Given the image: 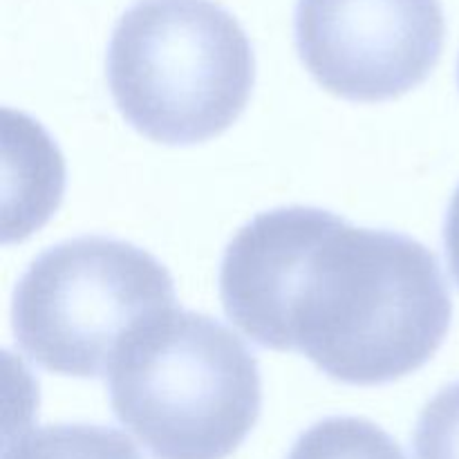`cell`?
Listing matches in <instances>:
<instances>
[{"mask_svg":"<svg viewBox=\"0 0 459 459\" xmlns=\"http://www.w3.org/2000/svg\"><path fill=\"white\" fill-rule=\"evenodd\" d=\"M229 321L260 348L300 352L348 385H384L435 357L453 300L415 238L282 206L236 233L220 267Z\"/></svg>","mask_w":459,"mask_h":459,"instance_id":"1","label":"cell"},{"mask_svg":"<svg viewBox=\"0 0 459 459\" xmlns=\"http://www.w3.org/2000/svg\"><path fill=\"white\" fill-rule=\"evenodd\" d=\"M108 377L112 412L152 459H227L263 408L258 361L240 336L178 307L134 332Z\"/></svg>","mask_w":459,"mask_h":459,"instance_id":"2","label":"cell"},{"mask_svg":"<svg viewBox=\"0 0 459 459\" xmlns=\"http://www.w3.org/2000/svg\"><path fill=\"white\" fill-rule=\"evenodd\" d=\"M106 67L124 119L166 146L231 128L255 81L249 39L215 0L133 3L112 30Z\"/></svg>","mask_w":459,"mask_h":459,"instance_id":"3","label":"cell"},{"mask_svg":"<svg viewBox=\"0 0 459 459\" xmlns=\"http://www.w3.org/2000/svg\"><path fill=\"white\" fill-rule=\"evenodd\" d=\"M175 309V282L148 251L106 236L65 240L39 255L13 291V334L43 370L110 375L126 341Z\"/></svg>","mask_w":459,"mask_h":459,"instance_id":"4","label":"cell"},{"mask_svg":"<svg viewBox=\"0 0 459 459\" xmlns=\"http://www.w3.org/2000/svg\"><path fill=\"white\" fill-rule=\"evenodd\" d=\"M300 61L327 92L379 103L424 83L446 34L442 0H299Z\"/></svg>","mask_w":459,"mask_h":459,"instance_id":"5","label":"cell"},{"mask_svg":"<svg viewBox=\"0 0 459 459\" xmlns=\"http://www.w3.org/2000/svg\"><path fill=\"white\" fill-rule=\"evenodd\" d=\"M3 459H142L119 430L94 424H54L7 437Z\"/></svg>","mask_w":459,"mask_h":459,"instance_id":"6","label":"cell"},{"mask_svg":"<svg viewBox=\"0 0 459 459\" xmlns=\"http://www.w3.org/2000/svg\"><path fill=\"white\" fill-rule=\"evenodd\" d=\"M287 459H406L402 446L361 417H325L309 426Z\"/></svg>","mask_w":459,"mask_h":459,"instance_id":"7","label":"cell"},{"mask_svg":"<svg viewBox=\"0 0 459 459\" xmlns=\"http://www.w3.org/2000/svg\"><path fill=\"white\" fill-rule=\"evenodd\" d=\"M415 459H459V381L424 406L412 435Z\"/></svg>","mask_w":459,"mask_h":459,"instance_id":"8","label":"cell"},{"mask_svg":"<svg viewBox=\"0 0 459 459\" xmlns=\"http://www.w3.org/2000/svg\"><path fill=\"white\" fill-rule=\"evenodd\" d=\"M444 247H446L448 267H451L453 278L459 285V186L453 193L451 204H448L446 222H444Z\"/></svg>","mask_w":459,"mask_h":459,"instance_id":"9","label":"cell"},{"mask_svg":"<svg viewBox=\"0 0 459 459\" xmlns=\"http://www.w3.org/2000/svg\"><path fill=\"white\" fill-rule=\"evenodd\" d=\"M457 76H459V67H457Z\"/></svg>","mask_w":459,"mask_h":459,"instance_id":"10","label":"cell"}]
</instances>
